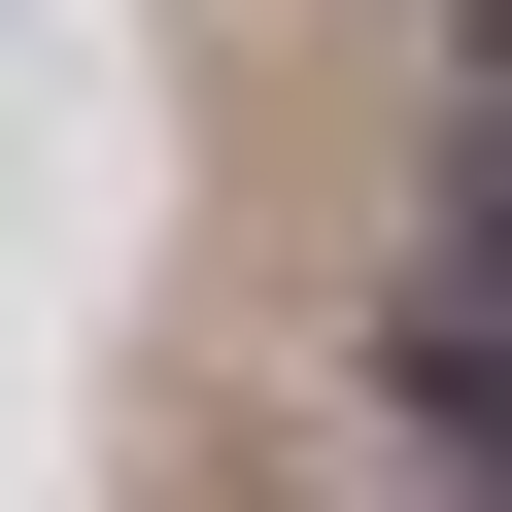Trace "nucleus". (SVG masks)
<instances>
[{
    "mask_svg": "<svg viewBox=\"0 0 512 512\" xmlns=\"http://www.w3.org/2000/svg\"><path fill=\"white\" fill-rule=\"evenodd\" d=\"M478 35H512V0H478Z\"/></svg>",
    "mask_w": 512,
    "mask_h": 512,
    "instance_id": "f03ea898",
    "label": "nucleus"
},
{
    "mask_svg": "<svg viewBox=\"0 0 512 512\" xmlns=\"http://www.w3.org/2000/svg\"><path fill=\"white\" fill-rule=\"evenodd\" d=\"M444 308H512V137H478V205H444Z\"/></svg>",
    "mask_w": 512,
    "mask_h": 512,
    "instance_id": "f257e3e1",
    "label": "nucleus"
}]
</instances>
